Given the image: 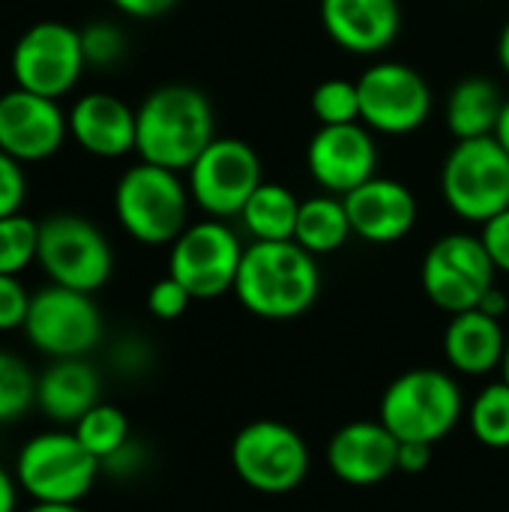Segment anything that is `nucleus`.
Returning a JSON list of instances; mask_svg holds the SVG:
<instances>
[{
    "instance_id": "f257e3e1",
    "label": "nucleus",
    "mask_w": 509,
    "mask_h": 512,
    "mask_svg": "<svg viewBox=\"0 0 509 512\" xmlns=\"http://www.w3.org/2000/svg\"><path fill=\"white\" fill-rule=\"evenodd\" d=\"M234 294L255 318L291 321L315 306L321 270L315 255L294 240H255L243 252Z\"/></svg>"
},
{
    "instance_id": "f03ea898",
    "label": "nucleus",
    "mask_w": 509,
    "mask_h": 512,
    "mask_svg": "<svg viewBox=\"0 0 509 512\" xmlns=\"http://www.w3.org/2000/svg\"><path fill=\"white\" fill-rule=\"evenodd\" d=\"M213 138V105L198 87L165 84L135 108V153L141 162L189 171Z\"/></svg>"
},
{
    "instance_id": "7ed1b4c3",
    "label": "nucleus",
    "mask_w": 509,
    "mask_h": 512,
    "mask_svg": "<svg viewBox=\"0 0 509 512\" xmlns=\"http://www.w3.org/2000/svg\"><path fill=\"white\" fill-rule=\"evenodd\" d=\"M189 186L180 171L138 162L114 186L120 228L141 246H171L189 225Z\"/></svg>"
},
{
    "instance_id": "20e7f679",
    "label": "nucleus",
    "mask_w": 509,
    "mask_h": 512,
    "mask_svg": "<svg viewBox=\"0 0 509 512\" xmlns=\"http://www.w3.org/2000/svg\"><path fill=\"white\" fill-rule=\"evenodd\" d=\"M462 387L441 369H408L393 378L381 396L378 420L399 441H444L462 420Z\"/></svg>"
},
{
    "instance_id": "39448f33",
    "label": "nucleus",
    "mask_w": 509,
    "mask_h": 512,
    "mask_svg": "<svg viewBox=\"0 0 509 512\" xmlns=\"http://www.w3.org/2000/svg\"><path fill=\"white\" fill-rule=\"evenodd\" d=\"M102 474L99 459L75 438V432H39L15 459V480L33 504H78L90 495Z\"/></svg>"
},
{
    "instance_id": "423d86ee",
    "label": "nucleus",
    "mask_w": 509,
    "mask_h": 512,
    "mask_svg": "<svg viewBox=\"0 0 509 512\" xmlns=\"http://www.w3.org/2000/svg\"><path fill=\"white\" fill-rule=\"evenodd\" d=\"M441 192L447 207L465 219L486 225L509 207V153L489 138L456 141L441 168Z\"/></svg>"
},
{
    "instance_id": "0eeeda50",
    "label": "nucleus",
    "mask_w": 509,
    "mask_h": 512,
    "mask_svg": "<svg viewBox=\"0 0 509 512\" xmlns=\"http://www.w3.org/2000/svg\"><path fill=\"white\" fill-rule=\"evenodd\" d=\"M36 264L54 285L96 294L114 273L108 237L78 213H51L39 222Z\"/></svg>"
},
{
    "instance_id": "6e6552de",
    "label": "nucleus",
    "mask_w": 509,
    "mask_h": 512,
    "mask_svg": "<svg viewBox=\"0 0 509 512\" xmlns=\"http://www.w3.org/2000/svg\"><path fill=\"white\" fill-rule=\"evenodd\" d=\"M312 465L297 429L282 420H252L231 441V468L258 495H288L300 489Z\"/></svg>"
},
{
    "instance_id": "1a4fd4ad",
    "label": "nucleus",
    "mask_w": 509,
    "mask_h": 512,
    "mask_svg": "<svg viewBox=\"0 0 509 512\" xmlns=\"http://www.w3.org/2000/svg\"><path fill=\"white\" fill-rule=\"evenodd\" d=\"M87 69L81 30L63 21H36L12 45L9 72L15 87L63 99L75 90Z\"/></svg>"
},
{
    "instance_id": "9d476101",
    "label": "nucleus",
    "mask_w": 509,
    "mask_h": 512,
    "mask_svg": "<svg viewBox=\"0 0 509 512\" xmlns=\"http://www.w3.org/2000/svg\"><path fill=\"white\" fill-rule=\"evenodd\" d=\"M24 336L51 360L87 357L102 339V312L93 303V294L51 282L30 294Z\"/></svg>"
},
{
    "instance_id": "9b49d317",
    "label": "nucleus",
    "mask_w": 509,
    "mask_h": 512,
    "mask_svg": "<svg viewBox=\"0 0 509 512\" xmlns=\"http://www.w3.org/2000/svg\"><path fill=\"white\" fill-rule=\"evenodd\" d=\"M246 246L225 219H201L171 243L168 273L192 294V300H216L234 291Z\"/></svg>"
},
{
    "instance_id": "f8f14e48",
    "label": "nucleus",
    "mask_w": 509,
    "mask_h": 512,
    "mask_svg": "<svg viewBox=\"0 0 509 512\" xmlns=\"http://www.w3.org/2000/svg\"><path fill=\"white\" fill-rule=\"evenodd\" d=\"M495 273L498 270L480 237L447 234L429 246L420 267V282L438 309L459 315L480 306L486 291L495 285Z\"/></svg>"
},
{
    "instance_id": "ddd939ff",
    "label": "nucleus",
    "mask_w": 509,
    "mask_h": 512,
    "mask_svg": "<svg viewBox=\"0 0 509 512\" xmlns=\"http://www.w3.org/2000/svg\"><path fill=\"white\" fill-rule=\"evenodd\" d=\"M192 201L210 219L240 216L261 180V159L243 138H213L186 171Z\"/></svg>"
},
{
    "instance_id": "4468645a",
    "label": "nucleus",
    "mask_w": 509,
    "mask_h": 512,
    "mask_svg": "<svg viewBox=\"0 0 509 512\" xmlns=\"http://www.w3.org/2000/svg\"><path fill=\"white\" fill-rule=\"evenodd\" d=\"M360 120L372 132L408 135L417 132L432 114V90L426 78L399 60L372 63L360 78Z\"/></svg>"
},
{
    "instance_id": "2eb2a0df",
    "label": "nucleus",
    "mask_w": 509,
    "mask_h": 512,
    "mask_svg": "<svg viewBox=\"0 0 509 512\" xmlns=\"http://www.w3.org/2000/svg\"><path fill=\"white\" fill-rule=\"evenodd\" d=\"M69 138V114L60 99H48L21 87L0 93V150L27 162L51 159Z\"/></svg>"
},
{
    "instance_id": "dca6fc26",
    "label": "nucleus",
    "mask_w": 509,
    "mask_h": 512,
    "mask_svg": "<svg viewBox=\"0 0 509 512\" xmlns=\"http://www.w3.org/2000/svg\"><path fill=\"white\" fill-rule=\"evenodd\" d=\"M306 168L312 180L330 195H348L375 177L378 147L372 129L363 123L318 126L306 147Z\"/></svg>"
},
{
    "instance_id": "f3484780",
    "label": "nucleus",
    "mask_w": 509,
    "mask_h": 512,
    "mask_svg": "<svg viewBox=\"0 0 509 512\" xmlns=\"http://www.w3.org/2000/svg\"><path fill=\"white\" fill-rule=\"evenodd\" d=\"M327 468L345 486H378L399 474V438L381 420L345 423L327 444Z\"/></svg>"
},
{
    "instance_id": "a211bd4d",
    "label": "nucleus",
    "mask_w": 509,
    "mask_h": 512,
    "mask_svg": "<svg viewBox=\"0 0 509 512\" xmlns=\"http://www.w3.org/2000/svg\"><path fill=\"white\" fill-rule=\"evenodd\" d=\"M342 201L354 234L375 246L399 243L417 225L414 192L390 177H372L354 192L342 195Z\"/></svg>"
},
{
    "instance_id": "6ab92c4d",
    "label": "nucleus",
    "mask_w": 509,
    "mask_h": 512,
    "mask_svg": "<svg viewBox=\"0 0 509 512\" xmlns=\"http://www.w3.org/2000/svg\"><path fill=\"white\" fill-rule=\"evenodd\" d=\"M327 36L348 54H381L402 27L399 0H321Z\"/></svg>"
},
{
    "instance_id": "aec40b11",
    "label": "nucleus",
    "mask_w": 509,
    "mask_h": 512,
    "mask_svg": "<svg viewBox=\"0 0 509 512\" xmlns=\"http://www.w3.org/2000/svg\"><path fill=\"white\" fill-rule=\"evenodd\" d=\"M69 138L90 156L120 159L135 150V108L120 96L93 90L72 102Z\"/></svg>"
},
{
    "instance_id": "412c9836",
    "label": "nucleus",
    "mask_w": 509,
    "mask_h": 512,
    "mask_svg": "<svg viewBox=\"0 0 509 512\" xmlns=\"http://www.w3.org/2000/svg\"><path fill=\"white\" fill-rule=\"evenodd\" d=\"M507 351V333L498 318L468 309L450 318L444 330V357L453 372L480 378L501 369Z\"/></svg>"
},
{
    "instance_id": "4be33fe9",
    "label": "nucleus",
    "mask_w": 509,
    "mask_h": 512,
    "mask_svg": "<svg viewBox=\"0 0 509 512\" xmlns=\"http://www.w3.org/2000/svg\"><path fill=\"white\" fill-rule=\"evenodd\" d=\"M102 381L84 357L51 360L36 384V408L57 426H75L93 405H99Z\"/></svg>"
},
{
    "instance_id": "5701e85b",
    "label": "nucleus",
    "mask_w": 509,
    "mask_h": 512,
    "mask_svg": "<svg viewBox=\"0 0 509 512\" xmlns=\"http://www.w3.org/2000/svg\"><path fill=\"white\" fill-rule=\"evenodd\" d=\"M504 96L489 78H462L447 96V129L456 141L495 135L498 117L504 111Z\"/></svg>"
},
{
    "instance_id": "b1692460",
    "label": "nucleus",
    "mask_w": 509,
    "mask_h": 512,
    "mask_svg": "<svg viewBox=\"0 0 509 512\" xmlns=\"http://www.w3.org/2000/svg\"><path fill=\"white\" fill-rule=\"evenodd\" d=\"M351 234H354V228H351L342 195L327 192V195H315V198L300 201L294 243H300L315 258L342 249Z\"/></svg>"
},
{
    "instance_id": "393cba45",
    "label": "nucleus",
    "mask_w": 509,
    "mask_h": 512,
    "mask_svg": "<svg viewBox=\"0 0 509 512\" xmlns=\"http://www.w3.org/2000/svg\"><path fill=\"white\" fill-rule=\"evenodd\" d=\"M297 216L300 201L282 183H261L240 213L246 231L255 240H294Z\"/></svg>"
},
{
    "instance_id": "a878e982",
    "label": "nucleus",
    "mask_w": 509,
    "mask_h": 512,
    "mask_svg": "<svg viewBox=\"0 0 509 512\" xmlns=\"http://www.w3.org/2000/svg\"><path fill=\"white\" fill-rule=\"evenodd\" d=\"M468 426L477 444L489 450H509V384L504 378L474 396L468 408Z\"/></svg>"
},
{
    "instance_id": "bb28decb",
    "label": "nucleus",
    "mask_w": 509,
    "mask_h": 512,
    "mask_svg": "<svg viewBox=\"0 0 509 512\" xmlns=\"http://www.w3.org/2000/svg\"><path fill=\"white\" fill-rule=\"evenodd\" d=\"M72 432H75V438L99 459V465H102L111 453H117V450L132 438L126 414H123L120 408H114V405H105V402L93 405V408L72 426Z\"/></svg>"
},
{
    "instance_id": "cd10ccee",
    "label": "nucleus",
    "mask_w": 509,
    "mask_h": 512,
    "mask_svg": "<svg viewBox=\"0 0 509 512\" xmlns=\"http://www.w3.org/2000/svg\"><path fill=\"white\" fill-rule=\"evenodd\" d=\"M36 384L39 378L21 357L0 351V426L15 423L36 405Z\"/></svg>"
},
{
    "instance_id": "c85d7f7f",
    "label": "nucleus",
    "mask_w": 509,
    "mask_h": 512,
    "mask_svg": "<svg viewBox=\"0 0 509 512\" xmlns=\"http://www.w3.org/2000/svg\"><path fill=\"white\" fill-rule=\"evenodd\" d=\"M36 255H39V222L24 213L3 216L0 219V273L18 276L30 264H36Z\"/></svg>"
},
{
    "instance_id": "c756f323",
    "label": "nucleus",
    "mask_w": 509,
    "mask_h": 512,
    "mask_svg": "<svg viewBox=\"0 0 509 512\" xmlns=\"http://www.w3.org/2000/svg\"><path fill=\"white\" fill-rule=\"evenodd\" d=\"M312 114L321 126H345L363 123L360 120V90L357 81L348 78H327L312 90Z\"/></svg>"
},
{
    "instance_id": "7c9ffc66",
    "label": "nucleus",
    "mask_w": 509,
    "mask_h": 512,
    "mask_svg": "<svg viewBox=\"0 0 509 512\" xmlns=\"http://www.w3.org/2000/svg\"><path fill=\"white\" fill-rule=\"evenodd\" d=\"M81 48L87 66L111 69L126 54V33L114 21H90L87 27H81Z\"/></svg>"
},
{
    "instance_id": "2f4dec72",
    "label": "nucleus",
    "mask_w": 509,
    "mask_h": 512,
    "mask_svg": "<svg viewBox=\"0 0 509 512\" xmlns=\"http://www.w3.org/2000/svg\"><path fill=\"white\" fill-rule=\"evenodd\" d=\"M189 303H192V294L171 273L153 282L147 291V309L159 321H177L189 309Z\"/></svg>"
},
{
    "instance_id": "473e14b6",
    "label": "nucleus",
    "mask_w": 509,
    "mask_h": 512,
    "mask_svg": "<svg viewBox=\"0 0 509 512\" xmlns=\"http://www.w3.org/2000/svg\"><path fill=\"white\" fill-rule=\"evenodd\" d=\"M27 309H30V294L21 285V279L0 273V333L24 330Z\"/></svg>"
},
{
    "instance_id": "72a5a7b5",
    "label": "nucleus",
    "mask_w": 509,
    "mask_h": 512,
    "mask_svg": "<svg viewBox=\"0 0 509 512\" xmlns=\"http://www.w3.org/2000/svg\"><path fill=\"white\" fill-rule=\"evenodd\" d=\"M24 198H27L24 165L0 150V219L12 216V213H21Z\"/></svg>"
},
{
    "instance_id": "f704fd0d",
    "label": "nucleus",
    "mask_w": 509,
    "mask_h": 512,
    "mask_svg": "<svg viewBox=\"0 0 509 512\" xmlns=\"http://www.w3.org/2000/svg\"><path fill=\"white\" fill-rule=\"evenodd\" d=\"M492 264L498 273H507L509 276V207L504 213L492 216L486 225H483V234H480Z\"/></svg>"
},
{
    "instance_id": "c9c22d12",
    "label": "nucleus",
    "mask_w": 509,
    "mask_h": 512,
    "mask_svg": "<svg viewBox=\"0 0 509 512\" xmlns=\"http://www.w3.org/2000/svg\"><path fill=\"white\" fill-rule=\"evenodd\" d=\"M141 468H144V450H141V444L132 441V438H129L117 453H111V456L102 462V474L117 477V480H129V477L141 474Z\"/></svg>"
},
{
    "instance_id": "e433bc0d",
    "label": "nucleus",
    "mask_w": 509,
    "mask_h": 512,
    "mask_svg": "<svg viewBox=\"0 0 509 512\" xmlns=\"http://www.w3.org/2000/svg\"><path fill=\"white\" fill-rule=\"evenodd\" d=\"M435 444L423 441H399V474H423L432 465Z\"/></svg>"
},
{
    "instance_id": "4c0bfd02",
    "label": "nucleus",
    "mask_w": 509,
    "mask_h": 512,
    "mask_svg": "<svg viewBox=\"0 0 509 512\" xmlns=\"http://www.w3.org/2000/svg\"><path fill=\"white\" fill-rule=\"evenodd\" d=\"M117 12L129 18H159L177 6V0H111Z\"/></svg>"
},
{
    "instance_id": "58836bf2",
    "label": "nucleus",
    "mask_w": 509,
    "mask_h": 512,
    "mask_svg": "<svg viewBox=\"0 0 509 512\" xmlns=\"http://www.w3.org/2000/svg\"><path fill=\"white\" fill-rule=\"evenodd\" d=\"M114 363H117V369H120V372L135 375V372H141V369L147 366V351H144V345H141V342H135V339L120 342V345H117V351H114Z\"/></svg>"
},
{
    "instance_id": "ea45409f",
    "label": "nucleus",
    "mask_w": 509,
    "mask_h": 512,
    "mask_svg": "<svg viewBox=\"0 0 509 512\" xmlns=\"http://www.w3.org/2000/svg\"><path fill=\"white\" fill-rule=\"evenodd\" d=\"M480 312H486V315H492V318H504L507 315V309H509V297L498 288V285H492L489 291H486V297L480 300V306H477Z\"/></svg>"
},
{
    "instance_id": "a19ab883",
    "label": "nucleus",
    "mask_w": 509,
    "mask_h": 512,
    "mask_svg": "<svg viewBox=\"0 0 509 512\" xmlns=\"http://www.w3.org/2000/svg\"><path fill=\"white\" fill-rule=\"evenodd\" d=\"M18 480L6 471V468H0V512H15L18 507Z\"/></svg>"
},
{
    "instance_id": "79ce46f5",
    "label": "nucleus",
    "mask_w": 509,
    "mask_h": 512,
    "mask_svg": "<svg viewBox=\"0 0 509 512\" xmlns=\"http://www.w3.org/2000/svg\"><path fill=\"white\" fill-rule=\"evenodd\" d=\"M495 141L504 147L509 153V99L504 102V111H501V117H498V126H495Z\"/></svg>"
},
{
    "instance_id": "37998d69",
    "label": "nucleus",
    "mask_w": 509,
    "mask_h": 512,
    "mask_svg": "<svg viewBox=\"0 0 509 512\" xmlns=\"http://www.w3.org/2000/svg\"><path fill=\"white\" fill-rule=\"evenodd\" d=\"M498 63H501V69L509 75V21L504 24L501 36H498Z\"/></svg>"
},
{
    "instance_id": "c03bdc74",
    "label": "nucleus",
    "mask_w": 509,
    "mask_h": 512,
    "mask_svg": "<svg viewBox=\"0 0 509 512\" xmlns=\"http://www.w3.org/2000/svg\"><path fill=\"white\" fill-rule=\"evenodd\" d=\"M27 512H84L78 504H33Z\"/></svg>"
},
{
    "instance_id": "a18cd8bd",
    "label": "nucleus",
    "mask_w": 509,
    "mask_h": 512,
    "mask_svg": "<svg viewBox=\"0 0 509 512\" xmlns=\"http://www.w3.org/2000/svg\"><path fill=\"white\" fill-rule=\"evenodd\" d=\"M501 375H504V381L509 384V339H507V351H504V363H501Z\"/></svg>"
}]
</instances>
